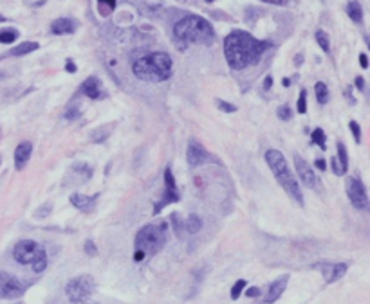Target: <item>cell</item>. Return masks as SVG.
Returning <instances> with one entry per match:
<instances>
[{"mask_svg":"<svg viewBox=\"0 0 370 304\" xmlns=\"http://www.w3.org/2000/svg\"><path fill=\"white\" fill-rule=\"evenodd\" d=\"M269 45V42H262L246 31H231L224 40V56L231 69L242 71L259 63Z\"/></svg>","mask_w":370,"mask_h":304,"instance_id":"1","label":"cell"},{"mask_svg":"<svg viewBox=\"0 0 370 304\" xmlns=\"http://www.w3.org/2000/svg\"><path fill=\"white\" fill-rule=\"evenodd\" d=\"M172 61L170 54L166 52H150L147 56H141L139 59H135L132 65L135 78H139L141 81H148V83H159V81H166L172 76Z\"/></svg>","mask_w":370,"mask_h":304,"instance_id":"2","label":"cell"},{"mask_svg":"<svg viewBox=\"0 0 370 304\" xmlns=\"http://www.w3.org/2000/svg\"><path fill=\"white\" fill-rule=\"evenodd\" d=\"M174 36L184 44L210 45L215 40V31L206 18L197 15H188L174 25Z\"/></svg>","mask_w":370,"mask_h":304,"instance_id":"3","label":"cell"},{"mask_svg":"<svg viewBox=\"0 0 370 304\" xmlns=\"http://www.w3.org/2000/svg\"><path fill=\"white\" fill-rule=\"evenodd\" d=\"M266 162L267 166L271 167L275 178L278 180V184L287 191L293 200L298 204V206H303V193H302V187H300L298 180L295 178V175L291 173L289 166H287L286 158L283 155L280 153L278 150H267L266 151Z\"/></svg>","mask_w":370,"mask_h":304,"instance_id":"4","label":"cell"},{"mask_svg":"<svg viewBox=\"0 0 370 304\" xmlns=\"http://www.w3.org/2000/svg\"><path fill=\"white\" fill-rule=\"evenodd\" d=\"M166 243V223H152L145 225L135 234V250L145 257L157 254Z\"/></svg>","mask_w":370,"mask_h":304,"instance_id":"5","label":"cell"},{"mask_svg":"<svg viewBox=\"0 0 370 304\" xmlns=\"http://www.w3.org/2000/svg\"><path fill=\"white\" fill-rule=\"evenodd\" d=\"M94 290H96V283L92 279V276L83 274V276H76L69 281L67 286H65V295H67V299L71 302L81 304L91 299Z\"/></svg>","mask_w":370,"mask_h":304,"instance_id":"6","label":"cell"},{"mask_svg":"<svg viewBox=\"0 0 370 304\" xmlns=\"http://www.w3.org/2000/svg\"><path fill=\"white\" fill-rule=\"evenodd\" d=\"M345 189H347V196H349L350 204L356 207V209L366 211L368 209V194H366V189L363 186V182L356 177L347 178L345 182Z\"/></svg>","mask_w":370,"mask_h":304,"instance_id":"7","label":"cell"},{"mask_svg":"<svg viewBox=\"0 0 370 304\" xmlns=\"http://www.w3.org/2000/svg\"><path fill=\"white\" fill-rule=\"evenodd\" d=\"M24 295V285L8 272H0V299L13 300Z\"/></svg>","mask_w":370,"mask_h":304,"instance_id":"8","label":"cell"},{"mask_svg":"<svg viewBox=\"0 0 370 304\" xmlns=\"http://www.w3.org/2000/svg\"><path fill=\"white\" fill-rule=\"evenodd\" d=\"M40 247L42 245H38V243L33 240H22V241H18L15 245V249H13V257H15V261L16 263H20V265H31Z\"/></svg>","mask_w":370,"mask_h":304,"instance_id":"9","label":"cell"},{"mask_svg":"<svg viewBox=\"0 0 370 304\" xmlns=\"http://www.w3.org/2000/svg\"><path fill=\"white\" fill-rule=\"evenodd\" d=\"M293 160H295V167H296V171H298V177H300V180H302L303 186L315 187L316 184H318V178H316L312 166H310L303 157H300V155H295Z\"/></svg>","mask_w":370,"mask_h":304,"instance_id":"10","label":"cell"},{"mask_svg":"<svg viewBox=\"0 0 370 304\" xmlns=\"http://www.w3.org/2000/svg\"><path fill=\"white\" fill-rule=\"evenodd\" d=\"M186 160L191 167H199L203 164H206L210 160V153L204 150V146L197 141H190L188 144V151H186Z\"/></svg>","mask_w":370,"mask_h":304,"instance_id":"11","label":"cell"},{"mask_svg":"<svg viewBox=\"0 0 370 304\" xmlns=\"http://www.w3.org/2000/svg\"><path fill=\"white\" fill-rule=\"evenodd\" d=\"M164 186H166V189H164V200L161 201L159 206H157V209L159 211L163 206H166V204H172V201H179V191H177V184H175V178H174V173H172L170 167H166L164 170Z\"/></svg>","mask_w":370,"mask_h":304,"instance_id":"12","label":"cell"},{"mask_svg":"<svg viewBox=\"0 0 370 304\" xmlns=\"http://www.w3.org/2000/svg\"><path fill=\"white\" fill-rule=\"evenodd\" d=\"M31 153H33V144L29 143V141H24V143H20L16 146V150H15V167L16 170L22 171L25 166H27L29 158H31Z\"/></svg>","mask_w":370,"mask_h":304,"instance_id":"13","label":"cell"},{"mask_svg":"<svg viewBox=\"0 0 370 304\" xmlns=\"http://www.w3.org/2000/svg\"><path fill=\"white\" fill-rule=\"evenodd\" d=\"M287 281H289V276H282V277H278L275 283H271L269 290H267V293H266V299H264V302H266V304L276 302V300L282 297L283 290H286Z\"/></svg>","mask_w":370,"mask_h":304,"instance_id":"14","label":"cell"},{"mask_svg":"<svg viewBox=\"0 0 370 304\" xmlns=\"http://www.w3.org/2000/svg\"><path fill=\"white\" fill-rule=\"evenodd\" d=\"M322 274L327 283H334L347 274V265L345 263H327V265H322Z\"/></svg>","mask_w":370,"mask_h":304,"instance_id":"15","label":"cell"},{"mask_svg":"<svg viewBox=\"0 0 370 304\" xmlns=\"http://www.w3.org/2000/svg\"><path fill=\"white\" fill-rule=\"evenodd\" d=\"M78 24L72 18H58L51 24V32L52 35H72L76 31Z\"/></svg>","mask_w":370,"mask_h":304,"instance_id":"16","label":"cell"},{"mask_svg":"<svg viewBox=\"0 0 370 304\" xmlns=\"http://www.w3.org/2000/svg\"><path fill=\"white\" fill-rule=\"evenodd\" d=\"M81 92L85 95H89L91 99H101L103 92H101V83L100 79L96 78V76H91V78L85 79V83L81 85Z\"/></svg>","mask_w":370,"mask_h":304,"instance_id":"17","label":"cell"},{"mask_svg":"<svg viewBox=\"0 0 370 304\" xmlns=\"http://www.w3.org/2000/svg\"><path fill=\"white\" fill-rule=\"evenodd\" d=\"M71 204L76 207V209L89 213V211H92V207L96 206V196H87V194L74 193V194H71Z\"/></svg>","mask_w":370,"mask_h":304,"instance_id":"18","label":"cell"},{"mask_svg":"<svg viewBox=\"0 0 370 304\" xmlns=\"http://www.w3.org/2000/svg\"><path fill=\"white\" fill-rule=\"evenodd\" d=\"M347 15L350 16L352 22L361 24L363 22V8H361V4H359L358 0H350L349 4H347Z\"/></svg>","mask_w":370,"mask_h":304,"instance_id":"19","label":"cell"},{"mask_svg":"<svg viewBox=\"0 0 370 304\" xmlns=\"http://www.w3.org/2000/svg\"><path fill=\"white\" fill-rule=\"evenodd\" d=\"M112 133V124H103V126L96 128L94 131H91V141L96 144H101L105 143Z\"/></svg>","mask_w":370,"mask_h":304,"instance_id":"20","label":"cell"},{"mask_svg":"<svg viewBox=\"0 0 370 304\" xmlns=\"http://www.w3.org/2000/svg\"><path fill=\"white\" fill-rule=\"evenodd\" d=\"M33 270H35L36 274H42L45 268H47V254H45L44 247H40L38 249V252H36L35 259H33Z\"/></svg>","mask_w":370,"mask_h":304,"instance_id":"21","label":"cell"},{"mask_svg":"<svg viewBox=\"0 0 370 304\" xmlns=\"http://www.w3.org/2000/svg\"><path fill=\"white\" fill-rule=\"evenodd\" d=\"M38 47H40V45L36 44V42H24V44L13 47L11 51H9V56H24V54H29V52L36 51Z\"/></svg>","mask_w":370,"mask_h":304,"instance_id":"22","label":"cell"},{"mask_svg":"<svg viewBox=\"0 0 370 304\" xmlns=\"http://www.w3.org/2000/svg\"><path fill=\"white\" fill-rule=\"evenodd\" d=\"M184 229L188 230L190 234H197L201 229H203V218L197 216V214H190L184 221Z\"/></svg>","mask_w":370,"mask_h":304,"instance_id":"23","label":"cell"},{"mask_svg":"<svg viewBox=\"0 0 370 304\" xmlns=\"http://www.w3.org/2000/svg\"><path fill=\"white\" fill-rule=\"evenodd\" d=\"M336 160H339V170H341V175L347 173L349 170V155H347V148L343 143H338V157Z\"/></svg>","mask_w":370,"mask_h":304,"instance_id":"24","label":"cell"},{"mask_svg":"<svg viewBox=\"0 0 370 304\" xmlns=\"http://www.w3.org/2000/svg\"><path fill=\"white\" fill-rule=\"evenodd\" d=\"M315 92H316V97H318V103L320 105H325L329 101V90H327V85L323 81H318L315 85Z\"/></svg>","mask_w":370,"mask_h":304,"instance_id":"25","label":"cell"},{"mask_svg":"<svg viewBox=\"0 0 370 304\" xmlns=\"http://www.w3.org/2000/svg\"><path fill=\"white\" fill-rule=\"evenodd\" d=\"M18 38V31L16 29H0V44H13Z\"/></svg>","mask_w":370,"mask_h":304,"instance_id":"26","label":"cell"},{"mask_svg":"<svg viewBox=\"0 0 370 304\" xmlns=\"http://www.w3.org/2000/svg\"><path fill=\"white\" fill-rule=\"evenodd\" d=\"M315 38H316V42H318L320 47H322V51H323V52H329V51H330L329 36H327V32H325V31H316Z\"/></svg>","mask_w":370,"mask_h":304,"instance_id":"27","label":"cell"},{"mask_svg":"<svg viewBox=\"0 0 370 304\" xmlns=\"http://www.w3.org/2000/svg\"><path fill=\"white\" fill-rule=\"evenodd\" d=\"M170 221H172V225H174L175 236H177V238H181V236H183V227H184V223H183V221H181L179 214H177V213H172Z\"/></svg>","mask_w":370,"mask_h":304,"instance_id":"28","label":"cell"},{"mask_svg":"<svg viewBox=\"0 0 370 304\" xmlns=\"http://www.w3.org/2000/svg\"><path fill=\"white\" fill-rule=\"evenodd\" d=\"M312 143L318 144V146L322 148V150H325V148H327V144H325V133H323L322 128H316V130L312 131Z\"/></svg>","mask_w":370,"mask_h":304,"instance_id":"29","label":"cell"},{"mask_svg":"<svg viewBox=\"0 0 370 304\" xmlns=\"http://www.w3.org/2000/svg\"><path fill=\"white\" fill-rule=\"evenodd\" d=\"M246 279H239L235 283V285H233V288H231V299L235 300V299H239L240 297V293L244 292V288H246Z\"/></svg>","mask_w":370,"mask_h":304,"instance_id":"30","label":"cell"},{"mask_svg":"<svg viewBox=\"0 0 370 304\" xmlns=\"http://www.w3.org/2000/svg\"><path fill=\"white\" fill-rule=\"evenodd\" d=\"M49 213H52V204L51 201H47V204H44L42 207H38L35 213V218H38V220H42V218H47Z\"/></svg>","mask_w":370,"mask_h":304,"instance_id":"31","label":"cell"},{"mask_svg":"<svg viewBox=\"0 0 370 304\" xmlns=\"http://www.w3.org/2000/svg\"><path fill=\"white\" fill-rule=\"evenodd\" d=\"M217 107H219L220 112H226V114H233V112H237L235 105L227 103V101H222V99H217Z\"/></svg>","mask_w":370,"mask_h":304,"instance_id":"32","label":"cell"},{"mask_svg":"<svg viewBox=\"0 0 370 304\" xmlns=\"http://www.w3.org/2000/svg\"><path fill=\"white\" fill-rule=\"evenodd\" d=\"M296 108H298V114H305V112H307V90L300 92L298 105H296Z\"/></svg>","mask_w":370,"mask_h":304,"instance_id":"33","label":"cell"},{"mask_svg":"<svg viewBox=\"0 0 370 304\" xmlns=\"http://www.w3.org/2000/svg\"><path fill=\"white\" fill-rule=\"evenodd\" d=\"M350 131H352V135H354L356 143H361V128H359V124L356 123V121H350Z\"/></svg>","mask_w":370,"mask_h":304,"instance_id":"34","label":"cell"},{"mask_svg":"<svg viewBox=\"0 0 370 304\" xmlns=\"http://www.w3.org/2000/svg\"><path fill=\"white\" fill-rule=\"evenodd\" d=\"M278 117L282 119V121H289V119L293 117V112H291V108L287 107V105H283V107L278 108Z\"/></svg>","mask_w":370,"mask_h":304,"instance_id":"35","label":"cell"},{"mask_svg":"<svg viewBox=\"0 0 370 304\" xmlns=\"http://www.w3.org/2000/svg\"><path fill=\"white\" fill-rule=\"evenodd\" d=\"M80 115H81V112L78 107H71V108H67V112H65V117H67L69 121H74V119H78Z\"/></svg>","mask_w":370,"mask_h":304,"instance_id":"36","label":"cell"},{"mask_svg":"<svg viewBox=\"0 0 370 304\" xmlns=\"http://www.w3.org/2000/svg\"><path fill=\"white\" fill-rule=\"evenodd\" d=\"M85 252H87L89 256H96V245L92 243L91 240L85 241Z\"/></svg>","mask_w":370,"mask_h":304,"instance_id":"37","label":"cell"},{"mask_svg":"<svg viewBox=\"0 0 370 304\" xmlns=\"http://www.w3.org/2000/svg\"><path fill=\"white\" fill-rule=\"evenodd\" d=\"M103 6H107V13L112 11L116 8V0H100V8H103Z\"/></svg>","mask_w":370,"mask_h":304,"instance_id":"38","label":"cell"},{"mask_svg":"<svg viewBox=\"0 0 370 304\" xmlns=\"http://www.w3.org/2000/svg\"><path fill=\"white\" fill-rule=\"evenodd\" d=\"M65 71L71 72V74H74V72H76V65H74V61H72V59H67V63H65Z\"/></svg>","mask_w":370,"mask_h":304,"instance_id":"39","label":"cell"},{"mask_svg":"<svg viewBox=\"0 0 370 304\" xmlns=\"http://www.w3.org/2000/svg\"><path fill=\"white\" fill-rule=\"evenodd\" d=\"M259 293H260V290L257 288V286H253V288H247L246 290V295L247 297H259Z\"/></svg>","mask_w":370,"mask_h":304,"instance_id":"40","label":"cell"},{"mask_svg":"<svg viewBox=\"0 0 370 304\" xmlns=\"http://www.w3.org/2000/svg\"><path fill=\"white\" fill-rule=\"evenodd\" d=\"M359 65H361V69H368V58H366V54H359Z\"/></svg>","mask_w":370,"mask_h":304,"instance_id":"41","label":"cell"},{"mask_svg":"<svg viewBox=\"0 0 370 304\" xmlns=\"http://www.w3.org/2000/svg\"><path fill=\"white\" fill-rule=\"evenodd\" d=\"M262 2H267V4H275V6H286V4H289V0H262Z\"/></svg>","mask_w":370,"mask_h":304,"instance_id":"42","label":"cell"},{"mask_svg":"<svg viewBox=\"0 0 370 304\" xmlns=\"http://www.w3.org/2000/svg\"><path fill=\"white\" fill-rule=\"evenodd\" d=\"M330 166H332V171H334L336 175H341V170H339V164H338V160H336V158H332V160H330Z\"/></svg>","mask_w":370,"mask_h":304,"instance_id":"43","label":"cell"},{"mask_svg":"<svg viewBox=\"0 0 370 304\" xmlns=\"http://www.w3.org/2000/svg\"><path fill=\"white\" fill-rule=\"evenodd\" d=\"M356 87H358L359 90H365V79H363L361 76H358V78H356Z\"/></svg>","mask_w":370,"mask_h":304,"instance_id":"44","label":"cell"},{"mask_svg":"<svg viewBox=\"0 0 370 304\" xmlns=\"http://www.w3.org/2000/svg\"><path fill=\"white\" fill-rule=\"evenodd\" d=\"M315 166L318 167L320 171H325V170H327V166H325V160H322V158H318V160L315 162Z\"/></svg>","mask_w":370,"mask_h":304,"instance_id":"45","label":"cell"},{"mask_svg":"<svg viewBox=\"0 0 370 304\" xmlns=\"http://www.w3.org/2000/svg\"><path fill=\"white\" fill-rule=\"evenodd\" d=\"M271 87H273V78H271V76H267V78L264 79V88H266V90H269Z\"/></svg>","mask_w":370,"mask_h":304,"instance_id":"46","label":"cell"},{"mask_svg":"<svg viewBox=\"0 0 370 304\" xmlns=\"http://www.w3.org/2000/svg\"><path fill=\"white\" fill-rule=\"evenodd\" d=\"M302 59H303L302 56H296V58H295V63H296V65H300V63H302Z\"/></svg>","mask_w":370,"mask_h":304,"instance_id":"47","label":"cell"},{"mask_svg":"<svg viewBox=\"0 0 370 304\" xmlns=\"http://www.w3.org/2000/svg\"><path fill=\"white\" fill-rule=\"evenodd\" d=\"M282 85H283V87H289L291 81H289V79H282Z\"/></svg>","mask_w":370,"mask_h":304,"instance_id":"48","label":"cell"},{"mask_svg":"<svg viewBox=\"0 0 370 304\" xmlns=\"http://www.w3.org/2000/svg\"><path fill=\"white\" fill-rule=\"evenodd\" d=\"M0 22H6V16H2V15H0Z\"/></svg>","mask_w":370,"mask_h":304,"instance_id":"49","label":"cell"},{"mask_svg":"<svg viewBox=\"0 0 370 304\" xmlns=\"http://www.w3.org/2000/svg\"><path fill=\"white\" fill-rule=\"evenodd\" d=\"M81 304H100V302H89L87 300V302H81Z\"/></svg>","mask_w":370,"mask_h":304,"instance_id":"50","label":"cell"},{"mask_svg":"<svg viewBox=\"0 0 370 304\" xmlns=\"http://www.w3.org/2000/svg\"><path fill=\"white\" fill-rule=\"evenodd\" d=\"M4 76H6V74H4V72H0V79H2V78H4Z\"/></svg>","mask_w":370,"mask_h":304,"instance_id":"51","label":"cell"},{"mask_svg":"<svg viewBox=\"0 0 370 304\" xmlns=\"http://www.w3.org/2000/svg\"><path fill=\"white\" fill-rule=\"evenodd\" d=\"M206 2H213V0H206Z\"/></svg>","mask_w":370,"mask_h":304,"instance_id":"52","label":"cell"},{"mask_svg":"<svg viewBox=\"0 0 370 304\" xmlns=\"http://www.w3.org/2000/svg\"><path fill=\"white\" fill-rule=\"evenodd\" d=\"M0 162H2V157H0Z\"/></svg>","mask_w":370,"mask_h":304,"instance_id":"53","label":"cell"}]
</instances>
